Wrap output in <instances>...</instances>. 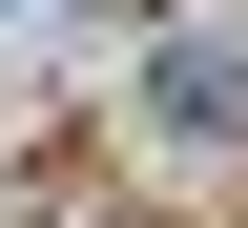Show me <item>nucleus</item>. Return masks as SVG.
Listing matches in <instances>:
<instances>
[{
  "mask_svg": "<svg viewBox=\"0 0 248 228\" xmlns=\"http://www.w3.org/2000/svg\"><path fill=\"white\" fill-rule=\"evenodd\" d=\"M145 83H166V124H248V62H228V42H166Z\"/></svg>",
  "mask_w": 248,
  "mask_h": 228,
  "instance_id": "f257e3e1",
  "label": "nucleus"
}]
</instances>
